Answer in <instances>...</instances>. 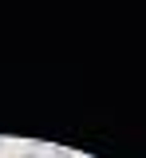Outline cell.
<instances>
[{
	"mask_svg": "<svg viewBox=\"0 0 146 158\" xmlns=\"http://www.w3.org/2000/svg\"><path fill=\"white\" fill-rule=\"evenodd\" d=\"M20 158H43V154H40V150H24Z\"/></svg>",
	"mask_w": 146,
	"mask_h": 158,
	"instance_id": "obj_1",
	"label": "cell"
},
{
	"mask_svg": "<svg viewBox=\"0 0 146 158\" xmlns=\"http://www.w3.org/2000/svg\"><path fill=\"white\" fill-rule=\"evenodd\" d=\"M83 158H91V154H83Z\"/></svg>",
	"mask_w": 146,
	"mask_h": 158,
	"instance_id": "obj_2",
	"label": "cell"
}]
</instances>
